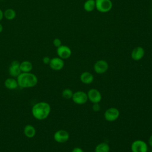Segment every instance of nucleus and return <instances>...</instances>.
Instances as JSON below:
<instances>
[{"instance_id":"1","label":"nucleus","mask_w":152,"mask_h":152,"mask_svg":"<svg viewBox=\"0 0 152 152\" xmlns=\"http://www.w3.org/2000/svg\"><path fill=\"white\" fill-rule=\"evenodd\" d=\"M51 110L50 104L45 102H40L34 104L31 108V113L34 118L43 120L48 117Z\"/></svg>"},{"instance_id":"2","label":"nucleus","mask_w":152,"mask_h":152,"mask_svg":"<svg viewBox=\"0 0 152 152\" xmlns=\"http://www.w3.org/2000/svg\"><path fill=\"white\" fill-rule=\"evenodd\" d=\"M18 85L21 88H31L38 83L37 76L31 72H21L17 77Z\"/></svg>"},{"instance_id":"3","label":"nucleus","mask_w":152,"mask_h":152,"mask_svg":"<svg viewBox=\"0 0 152 152\" xmlns=\"http://www.w3.org/2000/svg\"><path fill=\"white\" fill-rule=\"evenodd\" d=\"M96 10L102 13H106L110 11L113 7L111 0H95Z\"/></svg>"},{"instance_id":"4","label":"nucleus","mask_w":152,"mask_h":152,"mask_svg":"<svg viewBox=\"0 0 152 152\" xmlns=\"http://www.w3.org/2000/svg\"><path fill=\"white\" fill-rule=\"evenodd\" d=\"M132 152H147L148 145L147 143L141 140H135L131 145Z\"/></svg>"},{"instance_id":"5","label":"nucleus","mask_w":152,"mask_h":152,"mask_svg":"<svg viewBox=\"0 0 152 152\" xmlns=\"http://www.w3.org/2000/svg\"><path fill=\"white\" fill-rule=\"evenodd\" d=\"M72 101L77 104H85L88 100L87 94L83 91H77L73 93Z\"/></svg>"},{"instance_id":"6","label":"nucleus","mask_w":152,"mask_h":152,"mask_svg":"<svg viewBox=\"0 0 152 152\" xmlns=\"http://www.w3.org/2000/svg\"><path fill=\"white\" fill-rule=\"evenodd\" d=\"M119 116V111L115 107H110L107 109L104 113V116L105 119L109 122H113L116 121Z\"/></svg>"},{"instance_id":"7","label":"nucleus","mask_w":152,"mask_h":152,"mask_svg":"<svg viewBox=\"0 0 152 152\" xmlns=\"http://www.w3.org/2000/svg\"><path fill=\"white\" fill-rule=\"evenodd\" d=\"M69 138V133L64 129H59L56 131L53 135L54 140L59 143L66 142Z\"/></svg>"},{"instance_id":"8","label":"nucleus","mask_w":152,"mask_h":152,"mask_svg":"<svg viewBox=\"0 0 152 152\" xmlns=\"http://www.w3.org/2000/svg\"><path fill=\"white\" fill-rule=\"evenodd\" d=\"M56 53L58 57L61 58L62 59H66L71 56L72 54V51L68 46L62 45L59 47L57 48Z\"/></svg>"},{"instance_id":"9","label":"nucleus","mask_w":152,"mask_h":152,"mask_svg":"<svg viewBox=\"0 0 152 152\" xmlns=\"http://www.w3.org/2000/svg\"><path fill=\"white\" fill-rule=\"evenodd\" d=\"M108 63L103 59H100L96 62V63L94 65V71L99 74H103L107 71L108 69Z\"/></svg>"},{"instance_id":"10","label":"nucleus","mask_w":152,"mask_h":152,"mask_svg":"<svg viewBox=\"0 0 152 152\" xmlns=\"http://www.w3.org/2000/svg\"><path fill=\"white\" fill-rule=\"evenodd\" d=\"M87 94L88 96V99H89V100L93 103H99L102 100V94L97 89H90Z\"/></svg>"},{"instance_id":"11","label":"nucleus","mask_w":152,"mask_h":152,"mask_svg":"<svg viewBox=\"0 0 152 152\" xmlns=\"http://www.w3.org/2000/svg\"><path fill=\"white\" fill-rule=\"evenodd\" d=\"M49 65L52 69L55 71H59L64 66V61L59 57H54L50 59Z\"/></svg>"},{"instance_id":"12","label":"nucleus","mask_w":152,"mask_h":152,"mask_svg":"<svg viewBox=\"0 0 152 152\" xmlns=\"http://www.w3.org/2000/svg\"><path fill=\"white\" fill-rule=\"evenodd\" d=\"M20 62L18 61H13L8 68V72L10 75L13 77H17L21 73V69L20 68Z\"/></svg>"},{"instance_id":"13","label":"nucleus","mask_w":152,"mask_h":152,"mask_svg":"<svg viewBox=\"0 0 152 152\" xmlns=\"http://www.w3.org/2000/svg\"><path fill=\"white\" fill-rule=\"evenodd\" d=\"M145 54V50L141 46H137L131 52V58L134 61H140L141 59Z\"/></svg>"},{"instance_id":"14","label":"nucleus","mask_w":152,"mask_h":152,"mask_svg":"<svg viewBox=\"0 0 152 152\" xmlns=\"http://www.w3.org/2000/svg\"><path fill=\"white\" fill-rule=\"evenodd\" d=\"M81 81L86 84H91L94 80V77L91 73L88 71L83 72L80 75Z\"/></svg>"},{"instance_id":"15","label":"nucleus","mask_w":152,"mask_h":152,"mask_svg":"<svg viewBox=\"0 0 152 152\" xmlns=\"http://www.w3.org/2000/svg\"><path fill=\"white\" fill-rule=\"evenodd\" d=\"M4 86L9 90L16 89L18 86L17 79H15L13 77L7 78L4 82Z\"/></svg>"},{"instance_id":"16","label":"nucleus","mask_w":152,"mask_h":152,"mask_svg":"<svg viewBox=\"0 0 152 152\" xmlns=\"http://www.w3.org/2000/svg\"><path fill=\"white\" fill-rule=\"evenodd\" d=\"M25 136L27 138H31L35 136L36 131L35 128L31 125H27L24 126L23 130Z\"/></svg>"},{"instance_id":"17","label":"nucleus","mask_w":152,"mask_h":152,"mask_svg":"<svg viewBox=\"0 0 152 152\" xmlns=\"http://www.w3.org/2000/svg\"><path fill=\"white\" fill-rule=\"evenodd\" d=\"M20 68L21 72H30L33 69V64L28 61H24L20 64Z\"/></svg>"},{"instance_id":"18","label":"nucleus","mask_w":152,"mask_h":152,"mask_svg":"<svg viewBox=\"0 0 152 152\" xmlns=\"http://www.w3.org/2000/svg\"><path fill=\"white\" fill-rule=\"evenodd\" d=\"M83 8L84 10L88 12L93 11L96 8L95 0H87L85 1Z\"/></svg>"},{"instance_id":"19","label":"nucleus","mask_w":152,"mask_h":152,"mask_svg":"<svg viewBox=\"0 0 152 152\" xmlns=\"http://www.w3.org/2000/svg\"><path fill=\"white\" fill-rule=\"evenodd\" d=\"M16 17V12L12 8H7L4 11V17L7 20H12Z\"/></svg>"},{"instance_id":"20","label":"nucleus","mask_w":152,"mask_h":152,"mask_svg":"<svg viewBox=\"0 0 152 152\" xmlns=\"http://www.w3.org/2000/svg\"><path fill=\"white\" fill-rule=\"evenodd\" d=\"M110 147L106 142H101L96 145L94 152H109Z\"/></svg>"},{"instance_id":"21","label":"nucleus","mask_w":152,"mask_h":152,"mask_svg":"<svg viewBox=\"0 0 152 152\" xmlns=\"http://www.w3.org/2000/svg\"><path fill=\"white\" fill-rule=\"evenodd\" d=\"M73 92L69 88H65L64 89L62 92V95L64 98L66 99H72V97L73 96Z\"/></svg>"},{"instance_id":"22","label":"nucleus","mask_w":152,"mask_h":152,"mask_svg":"<svg viewBox=\"0 0 152 152\" xmlns=\"http://www.w3.org/2000/svg\"><path fill=\"white\" fill-rule=\"evenodd\" d=\"M53 44L55 47L58 48V47H59L60 46L62 45V42L59 39L55 38L53 40Z\"/></svg>"},{"instance_id":"23","label":"nucleus","mask_w":152,"mask_h":152,"mask_svg":"<svg viewBox=\"0 0 152 152\" xmlns=\"http://www.w3.org/2000/svg\"><path fill=\"white\" fill-rule=\"evenodd\" d=\"M92 109L94 112H99L100 110V106L99 103H93V105L92 106Z\"/></svg>"},{"instance_id":"24","label":"nucleus","mask_w":152,"mask_h":152,"mask_svg":"<svg viewBox=\"0 0 152 152\" xmlns=\"http://www.w3.org/2000/svg\"><path fill=\"white\" fill-rule=\"evenodd\" d=\"M42 61L45 64H49L50 61V58L49 56H45L42 59Z\"/></svg>"},{"instance_id":"25","label":"nucleus","mask_w":152,"mask_h":152,"mask_svg":"<svg viewBox=\"0 0 152 152\" xmlns=\"http://www.w3.org/2000/svg\"><path fill=\"white\" fill-rule=\"evenodd\" d=\"M71 152H84V151L80 147H75L72 150Z\"/></svg>"},{"instance_id":"26","label":"nucleus","mask_w":152,"mask_h":152,"mask_svg":"<svg viewBox=\"0 0 152 152\" xmlns=\"http://www.w3.org/2000/svg\"><path fill=\"white\" fill-rule=\"evenodd\" d=\"M3 18H4V12L0 8V21L3 19Z\"/></svg>"},{"instance_id":"27","label":"nucleus","mask_w":152,"mask_h":152,"mask_svg":"<svg viewBox=\"0 0 152 152\" xmlns=\"http://www.w3.org/2000/svg\"><path fill=\"white\" fill-rule=\"evenodd\" d=\"M148 144L152 147V135L150 137V138L148 139Z\"/></svg>"},{"instance_id":"28","label":"nucleus","mask_w":152,"mask_h":152,"mask_svg":"<svg viewBox=\"0 0 152 152\" xmlns=\"http://www.w3.org/2000/svg\"><path fill=\"white\" fill-rule=\"evenodd\" d=\"M3 30V26L2 25V24L0 23V33Z\"/></svg>"},{"instance_id":"29","label":"nucleus","mask_w":152,"mask_h":152,"mask_svg":"<svg viewBox=\"0 0 152 152\" xmlns=\"http://www.w3.org/2000/svg\"><path fill=\"white\" fill-rule=\"evenodd\" d=\"M150 152H152V150H151V151H150Z\"/></svg>"},{"instance_id":"30","label":"nucleus","mask_w":152,"mask_h":152,"mask_svg":"<svg viewBox=\"0 0 152 152\" xmlns=\"http://www.w3.org/2000/svg\"><path fill=\"white\" fill-rule=\"evenodd\" d=\"M151 4H152V0H151Z\"/></svg>"}]
</instances>
